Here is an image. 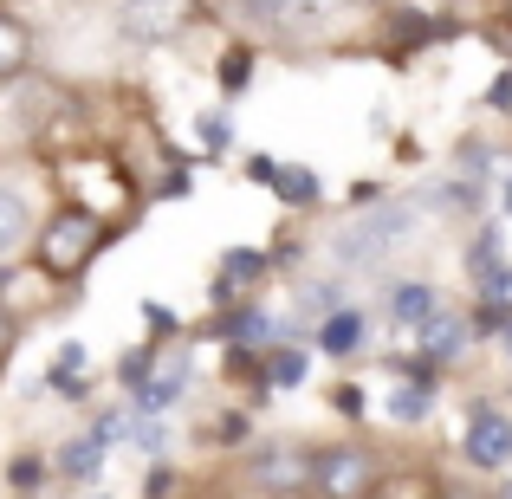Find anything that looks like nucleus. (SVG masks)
<instances>
[{"label": "nucleus", "mask_w": 512, "mask_h": 499, "mask_svg": "<svg viewBox=\"0 0 512 499\" xmlns=\"http://www.w3.org/2000/svg\"><path fill=\"white\" fill-rule=\"evenodd\" d=\"M104 240H111L104 214H91V208H78V201H65V208H52L46 221H39L33 266H39L46 279H85L91 260L104 253Z\"/></svg>", "instance_id": "f257e3e1"}, {"label": "nucleus", "mask_w": 512, "mask_h": 499, "mask_svg": "<svg viewBox=\"0 0 512 499\" xmlns=\"http://www.w3.org/2000/svg\"><path fill=\"white\" fill-rule=\"evenodd\" d=\"M415 227H422V214L409 208V201H389V208H363V214H350V221L331 234V260L338 266H383L396 247H409L415 240Z\"/></svg>", "instance_id": "f03ea898"}, {"label": "nucleus", "mask_w": 512, "mask_h": 499, "mask_svg": "<svg viewBox=\"0 0 512 499\" xmlns=\"http://www.w3.org/2000/svg\"><path fill=\"white\" fill-rule=\"evenodd\" d=\"M376 487H383V474H376L370 448H357V441L318 448V461H312V493L318 499H370Z\"/></svg>", "instance_id": "7ed1b4c3"}, {"label": "nucleus", "mask_w": 512, "mask_h": 499, "mask_svg": "<svg viewBox=\"0 0 512 499\" xmlns=\"http://www.w3.org/2000/svg\"><path fill=\"white\" fill-rule=\"evenodd\" d=\"M461 454H467V467H480V474H506L512 467V415L500 402H467Z\"/></svg>", "instance_id": "20e7f679"}, {"label": "nucleus", "mask_w": 512, "mask_h": 499, "mask_svg": "<svg viewBox=\"0 0 512 499\" xmlns=\"http://www.w3.org/2000/svg\"><path fill=\"white\" fill-rule=\"evenodd\" d=\"M312 461H318L312 448H292V441H266V448L253 454L247 480H253L260 493H273V499H299V493H312Z\"/></svg>", "instance_id": "39448f33"}, {"label": "nucleus", "mask_w": 512, "mask_h": 499, "mask_svg": "<svg viewBox=\"0 0 512 499\" xmlns=\"http://www.w3.org/2000/svg\"><path fill=\"white\" fill-rule=\"evenodd\" d=\"M195 20V0H117V33L137 46H163Z\"/></svg>", "instance_id": "423d86ee"}, {"label": "nucleus", "mask_w": 512, "mask_h": 499, "mask_svg": "<svg viewBox=\"0 0 512 499\" xmlns=\"http://www.w3.org/2000/svg\"><path fill=\"white\" fill-rule=\"evenodd\" d=\"M26 240H39L33 227V201H26L20 182H0V266L13 260V253L26 247Z\"/></svg>", "instance_id": "0eeeda50"}, {"label": "nucleus", "mask_w": 512, "mask_h": 499, "mask_svg": "<svg viewBox=\"0 0 512 499\" xmlns=\"http://www.w3.org/2000/svg\"><path fill=\"white\" fill-rule=\"evenodd\" d=\"M389 318H396V325H409V331L435 325V318H441V292L428 286V279H402V286L389 292Z\"/></svg>", "instance_id": "6e6552de"}, {"label": "nucleus", "mask_w": 512, "mask_h": 499, "mask_svg": "<svg viewBox=\"0 0 512 499\" xmlns=\"http://www.w3.org/2000/svg\"><path fill=\"white\" fill-rule=\"evenodd\" d=\"M260 20H273V26H305V20H325V13H338L344 0H247Z\"/></svg>", "instance_id": "1a4fd4ad"}, {"label": "nucleus", "mask_w": 512, "mask_h": 499, "mask_svg": "<svg viewBox=\"0 0 512 499\" xmlns=\"http://www.w3.org/2000/svg\"><path fill=\"white\" fill-rule=\"evenodd\" d=\"M363 344V312H350V305H338V312L318 325V350L325 357H350V350Z\"/></svg>", "instance_id": "9d476101"}, {"label": "nucleus", "mask_w": 512, "mask_h": 499, "mask_svg": "<svg viewBox=\"0 0 512 499\" xmlns=\"http://www.w3.org/2000/svg\"><path fill=\"white\" fill-rule=\"evenodd\" d=\"M26 65H33V33H26L13 13H0V85H7V78H20Z\"/></svg>", "instance_id": "9b49d317"}, {"label": "nucleus", "mask_w": 512, "mask_h": 499, "mask_svg": "<svg viewBox=\"0 0 512 499\" xmlns=\"http://www.w3.org/2000/svg\"><path fill=\"white\" fill-rule=\"evenodd\" d=\"M415 337H422V357H428V363H448L454 350L467 344V325H461V318H454V312H441L435 325H422Z\"/></svg>", "instance_id": "f8f14e48"}, {"label": "nucleus", "mask_w": 512, "mask_h": 499, "mask_svg": "<svg viewBox=\"0 0 512 499\" xmlns=\"http://www.w3.org/2000/svg\"><path fill=\"white\" fill-rule=\"evenodd\" d=\"M480 325H487V331H512V266L480 286Z\"/></svg>", "instance_id": "ddd939ff"}, {"label": "nucleus", "mask_w": 512, "mask_h": 499, "mask_svg": "<svg viewBox=\"0 0 512 499\" xmlns=\"http://www.w3.org/2000/svg\"><path fill=\"white\" fill-rule=\"evenodd\" d=\"M98 461H104V441L85 435V441H72V448L59 454V474L65 480H85V474H98Z\"/></svg>", "instance_id": "4468645a"}, {"label": "nucleus", "mask_w": 512, "mask_h": 499, "mask_svg": "<svg viewBox=\"0 0 512 499\" xmlns=\"http://www.w3.org/2000/svg\"><path fill=\"white\" fill-rule=\"evenodd\" d=\"M305 350H273V357H266V383H279V389H292V383H305Z\"/></svg>", "instance_id": "2eb2a0df"}, {"label": "nucleus", "mask_w": 512, "mask_h": 499, "mask_svg": "<svg viewBox=\"0 0 512 499\" xmlns=\"http://www.w3.org/2000/svg\"><path fill=\"white\" fill-rule=\"evenodd\" d=\"M467 273H474L480 286H487L493 273H506V266H500V234H480V240H474V260H467Z\"/></svg>", "instance_id": "dca6fc26"}, {"label": "nucleus", "mask_w": 512, "mask_h": 499, "mask_svg": "<svg viewBox=\"0 0 512 499\" xmlns=\"http://www.w3.org/2000/svg\"><path fill=\"white\" fill-rule=\"evenodd\" d=\"M389 415H396V422H422L428 415V389H396V396H389Z\"/></svg>", "instance_id": "f3484780"}, {"label": "nucleus", "mask_w": 512, "mask_h": 499, "mask_svg": "<svg viewBox=\"0 0 512 499\" xmlns=\"http://www.w3.org/2000/svg\"><path fill=\"white\" fill-rule=\"evenodd\" d=\"M279 188H286V201H305V195H318V175L286 169V175H279Z\"/></svg>", "instance_id": "a211bd4d"}, {"label": "nucleus", "mask_w": 512, "mask_h": 499, "mask_svg": "<svg viewBox=\"0 0 512 499\" xmlns=\"http://www.w3.org/2000/svg\"><path fill=\"white\" fill-rule=\"evenodd\" d=\"M143 318H150V331H156V337H169V331H175V318H169V305H143Z\"/></svg>", "instance_id": "6ab92c4d"}, {"label": "nucleus", "mask_w": 512, "mask_h": 499, "mask_svg": "<svg viewBox=\"0 0 512 499\" xmlns=\"http://www.w3.org/2000/svg\"><path fill=\"white\" fill-rule=\"evenodd\" d=\"M78 363H85V350H78V344H65V350H59V363H52V370H59V376H78Z\"/></svg>", "instance_id": "aec40b11"}, {"label": "nucleus", "mask_w": 512, "mask_h": 499, "mask_svg": "<svg viewBox=\"0 0 512 499\" xmlns=\"http://www.w3.org/2000/svg\"><path fill=\"white\" fill-rule=\"evenodd\" d=\"M7 350H13V312L0 305V363H7Z\"/></svg>", "instance_id": "412c9836"}, {"label": "nucleus", "mask_w": 512, "mask_h": 499, "mask_svg": "<svg viewBox=\"0 0 512 499\" xmlns=\"http://www.w3.org/2000/svg\"><path fill=\"white\" fill-rule=\"evenodd\" d=\"M247 175H253V182H279V169L266 163V156H253V163H247Z\"/></svg>", "instance_id": "4be33fe9"}, {"label": "nucleus", "mask_w": 512, "mask_h": 499, "mask_svg": "<svg viewBox=\"0 0 512 499\" xmlns=\"http://www.w3.org/2000/svg\"><path fill=\"white\" fill-rule=\"evenodd\" d=\"M500 208L512 214V169H500Z\"/></svg>", "instance_id": "5701e85b"}, {"label": "nucleus", "mask_w": 512, "mask_h": 499, "mask_svg": "<svg viewBox=\"0 0 512 499\" xmlns=\"http://www.w3.org/2000/svg\"><path fill=\"white\" fill-rule=\"evenodd\" d=\"M500 13H506V26H512V0H500Z\"/></svg>", "instance_id": "b1692460"}, {"label": "nucleus", "mask_w": 512, "mask_h": 499, "mask_svg": "<svg viewBox=\"0 0 512 499\" xmlns=\"http://www.w3.org/2000/svg\"><path fill=\"white\" fill-rule=\"evenodd\" d=\"M506 357H512V331H506Z\"/></svg>", "instance_id": "393cba45"}, {"label": "nucleus", "mask_w": 512, "mask_h": 499, "mask_svg": "<svg viewBox=\"0 0 512 499\" xmlns=\"http://www.w3.org/2000/svg\"><path fill=\"white\" fill-rule=\"evenodd\" d=\"M506 499H512V487H506Z\"/></svg>", "instance_id": "a878e982"}]
</instances>
